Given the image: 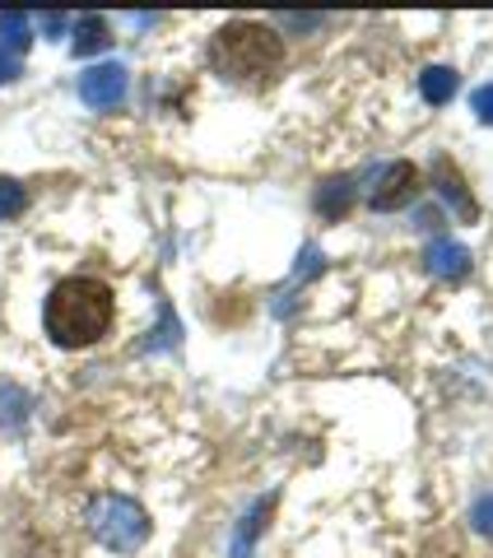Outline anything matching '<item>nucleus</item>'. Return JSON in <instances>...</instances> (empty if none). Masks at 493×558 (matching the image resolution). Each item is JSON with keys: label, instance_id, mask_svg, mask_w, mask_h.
Here are the masks:
<instances>
[{"label": "nucleus", "instance_id": "nucleus-1", "mask_svg": "<svg viewBox=\"0 0 493 558\" xmlns=\"http://www.w3.org/2000/svg\"><path fill=\"white\" fill-rule=\"evenodd\" d=\"M43 326H47L51 344L89 349L94 340L108 336V326H112V289L103 284V279H89V275L61 279V284L47 293Z\"/></svg>", "mask_w": 493, "mask_h": 558}, {"label": "nucleus", "instance_id": "nucleus-2", "mask_svg": "<svg viewBox=\"0 0 493 558\" xmlns=\"http://www.w3.org/2000/svg\"><path fill=\"white\" fill-rule=\"evenodd\" d=\"M209 61L228 84H246V89H266L285 65V38L266 24H224L209 43Z\"/></svg>", "mask_w": 493, "mask_h": 558}, {"label": "nucleus", "instance_id": "nucleus-3", "mask_svg": "<svg viewBox=\"0 0 493 558\" xmlns=\"http://www.w3.org/2000/svg\"><path fill=\"white\" fill-rule=\"evenodd\" d=\"M89 531H94L98 545H108L117 554H135L149 539V517L131 498L103 494V498L89 502Z\"/></svg>", "mask_w": 493, "mask_h": 558}, {"label": "nucleus", "instance_id": "nucleus-4", "mask_svg": "<svg viewBox=\"0 0 493 558\" xmlns=\"http://www.w3.org/2000/svg\"><path fill=\"white\" fill-rule=\"evenodd\" d=\"M80 98L89 102V108H117L121 98H127V65H89L80 75Z\"/></svg>", "mask_w": 493, "mask_h": 558}, {"label": "nucleus", "instance_id": "nucleus-5", "mask_svg": "<svg viewBox=\"0 0 493 558\" xmlns=\"http://www.w3.org/2000/svg\"><path fill=\"white\" fill-rule=\"evenodd\" d=\"M419 196V168L414 163H392V168H382V178L373 186V209H400V205H410Z\"/></svg>", "mask_w": 493, "mask_h": 558}, {"label": "nucleus", "instance_id": "nucleus-6", "mask_svg": "<svg viewBox=\"0 0 493 558\" xmlns=\"http://www.w3.org/2000/svg\"><path fill=\"white\" fill-rule=\"evenodd\" d=\"M424 260H429V270H433L437 279H452V284L470 275V252H466L456 238H433L429 252H424Z\"/></svg>", "mask_w": 493, "mask_h": 558}, {"label": "nucleus", "instance_id": "nucleus-7", "mask_svg": "<svg viewBox=\"0 0 493 558\" xmlns=\"http://www.w3.org/2000/svg\"><path fill=\"white\" fill-rule=\"evenodd\" d=\"M433 186H437V196H443V201H447V205H452V209H456V215H461V219H474V215H480V205H474V196L466 191L461 172H456L447 159L433 168Z\"/></svg>", "mask_w": 493, "mask_h": 558}, {"label": "nucleus", "instance_id": "nucleus-8", "mask_svg": "<svg viewBox=\"0 0 493 558\" xmlns=\"http://www.w3.org/2000/svg\"><path fill=\"white\" fill-rule=\"evenodd\" d=\"M419 94H424L429 102H452V98H456V70L429 65L424 75H419Z\"/></svg>", "mask_w": 493, "mask_h": 558}, {"label": "nucleus", "instance_id": "nucleus-9", "mask_svg": "<svg viewBox=\"0 0 493 558\" xmlns=\"http://www.w3.org/2000/svg\"><path fill=\"white\" fill-rule=\"evenodd\" d=\"M75 57H89V51H103L108 47V24L98 20V14H84V20L75 24Z\"/></svg>", "mask_w": 493, "mask_h": 558}, {"label": "nucleus", "instance_id": "nucleus-10", "mask_svg": "<svg viewBox=\"0 0 493 558\" xmlns=\"http://www.w3.org/2000/svg\"><path fill=\"white\" fill-rule=\"evenodd\" d=\"M0 38H5V51L14 57V51H24L33 43V24L24 20L20 10H5V14H0Z\"/></svg>", "mask_w": 493, "mask_h": 558}, {"label": "nucleus", "instance_id": "nucleus-11", "mask_svg": "<svg viewBox=\"0 0 493 558\" xmlns=\"http://www.w3.org/2000/svg\"><path fill=\"white\" fill-rule=\"evenodd\" d=\"M24 205H28V191L14 178H0V223L14 219V215H24Z\"/></svg>", "mask_w": 493, "mask_h": 558}, {"label": "nucleus", "instance_id": "nucleus-12", "mask_svg": "<svg viewBox=\"0 0 493 558\" xmlns=\"http://www.w3.org/2000/svg\"><path fill=\"white\" fill-rule=\"evenodd\" d=\"M316 205H322V215H345V205H349V182H326L322 196H316Z\"/></svg>", "mask_w": 493, "mask_h": 558}, {"label": "nucleus", "instance_id": "nucleus-13", "mask_svg": "<svg viewBox=\"0 0 493 558\" xmlns=\"http://www.w3.org/2000/svg\"><path fill=\"white\" fill-rule=\"evenodd\" d=\"M28 410V400L24 391H14V387H0V424H20Z\"/></svg>", "mask_w": 493, "mask_h": 558}, {"label": "nucleus", "instance_id": "nucleus-14", "mask_svg": "<svg viewBox=\"0 0 493 558\" xmlns=\"http://www.w3.org/2000/svg\"><path fill=\"white\" fill-rule=\"evenodd\" d=\"M470 108L480 112V121H489V126H493V84H480V89H474Z\"/></svg>", "mask_w": 493, "mask_h": 558}, {"label": "nucleus", "instance_id": "nucleus-15", "mask_svg": "<svg viewBox=\"0 0 493 558\" xmlns=\"http://www.w3.org/2000/svg\"><path fill=\"white\" fill-rule=\"evenodd\" d=\"M474 531L493 535V498H480V502H474Z\"/></svg>", "mask_w": 493, "mask_h": 558}, {"label": "nucleus", "instance_id": "nucleus-16", "mask_svg": "<svg viewBox=\"0 0 493 558\" xmlns=\"http://www.w3.org/2000/svg\"><path fill=\"white\" fill-rule=\"evenodd\" d=\"M10 80H20V57H10V51L0 47V84H10Z\"/></svg>", "mask_w": 493, "mask_h": 558}, {"label": "nucleus", "instance_id": "nucleus-17", "mask_svg": "<svg viewBox=\"0 0 493 558\" xmlns=\"http://www.w3.org/2000/svg\"><path fill=\"white\" fill-rule=\"evenodd\" d=\"M47 33H51V38H61V33H65V20H61V14H43V20H38Z\"/></svg>", "mask_w": 493, "mask_h": 558}]
</instances>
